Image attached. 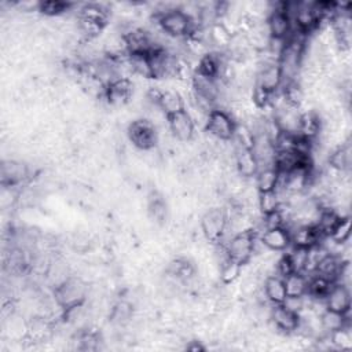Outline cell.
<instances>
[{
  "label": "cell",
  "mask_w": 352,
  "mask_h": 352,
  "mask_svg": "<svg viewBox=\"0 0 352 352\" xmlns=\"http://www.w3.org/2000/svg\"><path fill=\"white\" fill-rule=\"evenodd\" d=\"M153 20L160 31L172 39H186L198 27L180 9V6H165L154 12Z\"/></svg>",
  "instance_id": "cell-1"
},
{
  "label": "cell",
  "mask_w": 352,
  "mask_h": 352,
  "mask_svg": "<svg viewBox=\"0 0 352 352\" xmlns=\"http://www.w3.org/2000/svg\"><path fill=\"white\" fill-rule=\"evenodd\" d=\"M89 282L78 275H71L64 283L57 286L53 292L54 300L62 311L86 304V301L89 300Z\"/></svg>",
  "instance_id": "cell-2"
},
{
  "label": "cell",
  "mask_w": 352,
  "mask_h": 352,
  "mask_svg": "<svg viewBox=\"0 0 352 352\" xmlns=\"http://www.w3.org/2000/svg\"><path fill=\"white\" fill-rule=\"evenodd\" d=\"M201 231L207 242L220 246L227 241L228 235V212L224 208H209L201 216Z\"/></svg>",
  "instance_id": "cell-3"
},
{
  "label": "cell",
  "mask_w": 352,
  "mask_h": 352,
  "mask_svg": "<svg viewBox=\"0 0 352 352\" xmlns=\"http://www.w3.org/2000/svg\"><path fill=\"white\" fill-rule=\"evenodd\" d=\"M257 235L259 234H257L256 228L242 231V233L231 235L224 242V245H220V246L224 248L227 257L245 266L255 256V242H256Z\"/></svg>",
  "instance_id": "cell-4"
},
{
  "label": "cell",
  "mask_w": 352,
  "mask_h": 352,
  "mask_svg": "<svg viewBox=\"0 0 352 352\" xmlns=\"http://www.w3.org/2000/svg\"><path fill=\"white\" fill-rule=\"evenodd\" d=\"M127 137L132 146L141 152L153 150L159 143V131L150 119L132 120L127 127Z\"/></svg>",
  "instance_id": "cell-5"
},
{
  "label": "cell",
  "mask_w": 352,
  "mask_h": 352,
  "mask_svg": "<svg viewBox=\"0 0 352 352\" xmlns=\"http://www.w3.org/2000/svg\"><path fill=\"white\" fill-rule=\"evenodd\" d=\"M238 123L235 119L223 109L211 112L205 121V131L219 142H230L234 138Z\"/></svg>",
  "instance_id": "cell-6"
},
{
  "label": "cell",
  "mask_w": 352,
  "mask_h": 352,
  "mask_svg": "<svg viewBox=\"0 0 352 352\" xmlns=\"http://www.w3.org/2000/svg\"><path fill=\"white\" fill-rule=\"evenodd\" d=\"M266 28L272 39H288L293 24L285 10V2L270 3V14L266 20Z\"/></svg>",
  "instance_id": "cell-7"
},
{
  "label": "cell",
  "mask_w": 352,
  "mask_h": 352,
  "mask_svg": "<svg viewBox=\"0 0 352 352\" xmlns=\"http://www.w3.org/2000/svg\"><path fill=\"white\" fill-rule=\"evenodd\" d=\"M31 178V167L27 163L20 160H3L0 165V179H2V186L19 187L24 185Z\"/></svg>",
  "instance_id": "cell-8"
},
{
  "label": "cell",
  "mask_w": 352,
  "mask_h": 352,
  "mask_svg": "<svg viewBox=\"0 0 352 352\" xmlns=\"http://www.w3.org/2000/svg\"><path fill=\"white\" fill-rule=\"evenodd\" d=\"M270 323L283 334H294L300 325V315L283 304L271 305Z\"/></svg>",
  "instance_id": "cell-9"
},
{
  "label": "cell",
  "mask_w": 352,
  "mask_h": 352,
  "mask_svg": "<svg viewBox=\"0 0 352 352\" xmlns=\"http://www.w3.org/2000/svg\"><path fill=\"white\" fill-rule=\"evenodd\" d=\"M168 130L176 141L191 142L196 137V121L186 109L168 117Z\"/></svg>",
  "instance_id": "cell-10"
},
{
  "label": "cell",
  "mask_w": 352,
  "mask_h": 352,
  "mask_svg": "<svg viewBox=\"0 0 352 352\" xmlns=\"http://www.w3.org/2000/svg\"><path fill=\"white\" fill-rule=\"evenodd\" d=\"M134 89L135 87L131 79L120 78L105 87L102 97L112 106H124L132 99Z\"/></svg>",
  "instance_id": "cell-11"
},
{
  "label": "cell",
  "mask_w": 352,
  "mask_h": 352,
  "mask_svg": "<svg viewBox=\"0 0 352 352\" xmlns=\"http://www.w3.org/2000/svg\"><path fill=\"white\" fill-rule=\"evenodd\" d=\"M290 233V244L296 248L308 249L316 244H320L326 237H323L314 224H298L288 228Z\"/></svg>",
  "instance_id": "cell-12"
},
{
  "label": "cell",
  "mask_w": 352,
  "mask_h": 352,
  "mask_svg": "<svg viewBox=\"0 0 352 352\" xmlns=\"http://www.w3.org/2000/svg\"><path fill=\"white\" fill-rule=\"evenodd\" d=\"M255 86L275 94L282 87V76L278 68V64L259 65L257 72L255 73Z\"/></svg>",
  "instance_id": "cell-13"
},
{
  "label": "cell",
  "mask_w": 352,
  "mask_h": 352,
  "mask_svg": "<svg viewBox=\"0 0 352 352\" xmlns=\"http://www.w3.org/2000/svg\"><path fill=\"white\" fill-rule=\"evenodd\" d=\"M234 168L235 172L244 178V179H252L256 176L259 171V164L257 160L252 152V149H245V148H234Z\"/></svg>",
  "instance_id": "cell-14"
},
{
  "label": "cell",
  "mask_w": 352,
  "mask_h": 352,
  "mask_svg": "<svg viewBox=\"0 0 352 352\" xmlns=\"http://www.w3.org/2000/svg\"><path fill=\"white\" fill-rule=\"evenodd\" d=\"M325 304L326 308L338 311L342 314H349L351 312V289L349 286L334 282L331 289L325 297Z\"/></svg>",
  "instance_id": "cell-15"
},
{
  "label": "cell",
  "mask_w": 352,
  "mask_h": 352,
  "mask_svg": "<svg viewBox=\"0 0 352 352\" xmlns=\"http://www.w3.org/2000/svg\"><path fill=\"white\" fill-rule=\"evenodd\" d=\"M327 167L338 174H351L352 167V148L351 141L336 146L327 156Z\"/></svg>",
  "instance_id": "cell-16"
},
{
  "label": "cell",
  "mask_w": 352,
  "mask_h": 352,
  "mask_svg": "<svg viewBox=\"0 0 352 352\" xmlns=\"http://www.w3.org/2000/svg\"><path fill=\"white\" fill-rule=\"evenodd\" d=\"M261 244L271 252H285L288 250L290 244V233L286 227H278V228H270L263 230L260 234Z\"/></svg>",
  "instance_id": "cell-17"
},
{
  "label": "cell",
  "mask_w": 352,
  "mask_h": 352,
  "mask_svg": "<svg viewBox=\"0 0 352 352\" xmlns=\"http://www.w3.org/2000/svg\"><path fill=\"white\" fill-rule=\"evenodd\" d=\"M261 289H263V294H264L266 301L271 305L283 304L286 297H288L283 278H281L278 275H268L264 279Z\"/></svg>",
  "instance_id": "cell-18"
},
{
  "label": "cell",
  "mask_w": 352,
  "mask_h": 352,
  "mask_svg": "<svg viewBox=\"0 0 352 352\" xmlns=\"http://www.w3.org/2000/svg\"><path fill=\"white\" fill-rule=\"evenodd\" d=\"M207 32H208L209 46L216 49L215 51H219V53H224L227 50V47L230 46V42L233 39V35H234L228 30V27L222 21L212 24Z\"/></svg>",
  "instance_id": "cell-19"
},
{
  "label": "cell",
  "mask_w": 352,
  "mask_h": 352,
  "mask_svg": "<svg viewBox=\"0 0 352 352\" xmlns=\"http://www.w3.org/2000/svg\"><path fill=\"white\" fill-rule=\"evenodd\" d=\"M160 110L167 116H174L179 112L186 110V104L182 94L176 90H165L163 91L160 101H159Z\"/></svg>",
  "instance_id": "cell-20"
},
{
  "label": "cell",
  "mask_w": 352,
  "mask_h": 352,
  "mask_svg": "<svg viewBox=\"0 0 352 352\" xmlns=\"http://www.w3.org/2000/svg\"><path fill=\"white\" fill-rule=\"evenodd\" d=\"M319 319H320V326L325 334H330L338 329L349 326V314H342L329 308H326L319 315Z\"/></svg>",
  "instance_id": "cell-21"
},
{
  "label": "cell",
  "mask_w": 352,
  "mask_h": 352,
  "mask_svg": "<svg viewBox=\"0 0 352 352\" xmlns=\"http://www.w3.org/2000/svg\"><path fill=\"white\" fill-rule=\"evenodd\" d=\"M345 261L337 256V255H331V253H327L316 266L314 274H318L320 277H325L333 282L337 281V277L340 274V270L342 267ZM312 275V274H311Z\"/></svg>",
  "instance_id": "cell-22"
},
{
  "label": "cell",
  "mask_w": 352,
  "mask_h": 352,
  "mask_svg": "<svg viewBox=\"0 0 352 352\" xmlns=\"http://www.w3.org/2000/svg\"><path fill=\"white\" fill-rule=\"evenodd\" d=\"M244 266L238 261L226 257L219 263V279L224 286L234 285L242 277Z\"/></svg>",
  "instance_id": "cell-23"
},
{
  "label": "cell",
  "mask_w": 352,
  "mask_h": 352,
  "mask_svg": "<svg viewBox=\"0 0 352 352\" xmlns=\"http://www.w3.org/2000/svg\"><path fill=\"white\" fill-rule=\"evenodd\" d=\"M148 212L152 220H154L157 224H165V222L168 220V205L165 198L160 193L154 191L150 194L148 200Z\"/></svg>",
  "instance_id": "cell-24"
},
{
  "label": "cell",
  "mask_w": 352,
  "mask_h": 352,
  "mask_svg": "<svg viewBox=\"0 0 352 352\" xmlns=\"http://www.w3.org/2000/svg\"><path fill=\"white\" fill-rule=\"evenodd\" d=\"M253 179H255V187L259 193L277 190L278 180H279V172L275 167L260 168Z\"/></svg>",
  "instance_id": "cell-25"
},
{
  "label": "cell",
  "mask_w": 352,
  "mask_h": 352,
  "mask_svg": "<svg viewBox=\"0 0 352 352\" xmlns=\"http://www.w3.org/2000/svg\"><path fill=\"white\" fill-rule=\"evenodd\" d=\"M288 297H305L308 289V275L292 272L283 278Z\"/></svg>",
  "instance_id": "cell-26"
},
{
  "label": "cell",
  "mask_w": 352,
  "mask_h": 352,
  "mask_svg": "<svg viewBox=\"0 0 352 352\" xmlns=\"http://www.w3.org/2000/svg\"><path fill=\"white\" fill-rule=\"evenodd\" d=\"M135 315V308L128 300H119L110 308V322L116 326L128 325Z\"/></svg>",
  "instance_id": "cell-27"
},
{
  "label": "cell",
  "mask_w": 352,
  "mask_h": 352,
  "mask_svg": "<svg viewBox=\"0 0 352 352\" xmlns=\"http://www.w3.org/2000/svg\"><path fill=\"white\" fill-rule=\"evenodd\" d=\"M333 285H334L333 281H330L325 277H320L318 274L308 275L307 296L311 298H325Z\"/></svg>",
  "instance_id": "cell-28"
},
{
  "label": "cell",
  "mask_w": 352,
  "mask_h": 352,
  "mask_svg": "<svg viewBox=\"0 0 352 352\" xmlns=\"http://www.w3.org/2000/svg\"><path fill=\"white\" fill-rule=\"evenodd\" d=\"M75 8V3L60 2V0H51V2H39L38 12L49 19H58Z\"/></svg>",
  "instance_id": "cell-29"
},
{
  "label": "cell",
  "mask_w": 352,
  "mask_h": 352,
  "mask_svg": "<svg viewBox=\"0 0 352 352\" xmlns=\"http://www.w3.org/2000/svg\"><path fill=\"white\" fill-rule=\"evenodd\" d=\"M281 205H282V198L277 190L259 193L257 209L260 212V216L278 211L281 208Z\"/></svg>",
  "instance_id": "cell-30"
},
{
  "label": "cell",
  "mask_w": 352,
  "mask_h": 352,
  "mask_svg": "<svg viewBox=\"0 0 352 352\" xmlns=\"http://www.w3.org/2000/svg\"><path fill=\"white\" fill-rule=\"evenodd\" d=\"M128 61L131 65L132 75H137L142 79H153V72L149 61L148 54H137V56H128Z\"/></svg>",
  "instance_id": "cell-31"
},
{
  "label": "cell",
  "mask_w": 352,
  "mask_h": 352,
  "mask_svg": "<svg viewBox=\"0 0 352 352\" xmlns=\"http://www.w3.org/2000/svg\"><path fill=\"white\" fill-rule=\"evenodd\" d=\"M329 238L338 245L348 244L349 238H351V218L349 216H341V219L338 220V223L333 228Z\"/></svg>",
  "instance_id": "cell-32"
},
{
  "label": "cell",
  "mask_w": 352,
  "mask_h": 352,
  "mask_svg": "<svg viewBox=\"0 0 352 352\" xmlns=\"http://www.w3.org/2000/svg\"><path fill=\"white\" fill-rule=\"evenodd\" d=\"M327 336H329V341L334 349L348 351L352 348V334L349 330V326L338 329Z\"/></svg>",
  "instance_id": "cell-33"
},
{
  "label": "cell",
  "mask_w": 352,
  "mask_h": 352,
  "mask_svg": "<svg viewBox=\"0 0 352 352\" xmlns=\"http://www.w3.org/2000/svg\"><path fill=\"white\" fill-rule=\"evenodd\" d=\"M261 231L263 230H270V228H278V227H285L286 223H288V219H286V215L285 212L282 211V208H279L278 211L275 212H271V213H266V215H261Z\"/></svg>",
  "instance_id": "cell-34"
},
{
  "label": "cell",
  "mask_w": 352,
  "mask_h": 352,
  "mask_svg": "<svg viewBox=\"0 0 352 352\" xmlns=\"http://www.w3.org/2000/svg\"><path fill=\"white\" fill-rule=\"evenodd\" d=\"M286 255L290 260L293 272H303L304 274L305 264H307V249L292 246L290 252H288Z\"/></svg>",
  "instance_id": "cell-35"
},
{
  "label": "cell",
  "mask_w": 352,
  "mask_h": 352,
  "mask_svg": "<svg viewBox=\"0 0 352 352\" xmlns=\"http://www.w3.org/2000/svg\"><path fill=\"white\" fill-rule=\"evenodd\" d=\"M186 349H189V351H193V352H197V351H204V349H205V345H202V344H201V341L193 340V341H190V342L186 345Z\"/></svg>",
  "instance_id": "cell-36"
}]
</instances>
